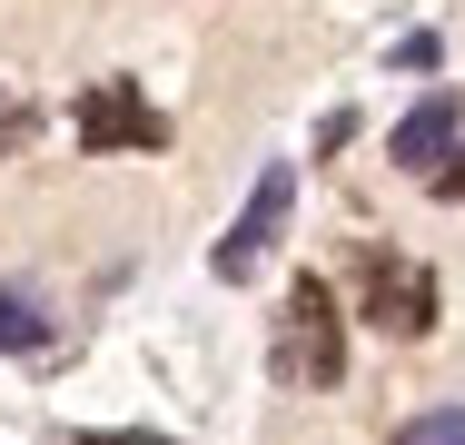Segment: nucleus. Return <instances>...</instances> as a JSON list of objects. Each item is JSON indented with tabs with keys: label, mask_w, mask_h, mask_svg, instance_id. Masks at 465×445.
<instances>
[{
	"label": "nucleus",
	"mask_w": 465,
	"mask_h": 445,
	"mask_svg": "<svg viewBox=\"0 0 465 445\" xmlns=\"http://www.w3.org/2000/svg\"><path fill=\"white\" fill-rule=\"evenodd\" d=\"M287 198H297V169H287V159H268V169H258V188H248V208L228 218V238L208 248V267H218V277H258V267H268V248H278V228H287Z\"/></svg>",
	"instance_id": "2"
},
{
	"label": "nucleus",
	"mask_w": 465,
	"mask_h": 445,
	"mask_svg": "<svg viewBox=\"0 0 465 445\" xmlns=\"http://www.w3.org/2000/svg\"><path fill=\"white\" fill-rule=\"evenodd\" d=\"M159 139H169V119L129 80H99L90 99H80V149H159Z\"/></svg>",
	"instance_id": "3"
},
{
	"label": "nucleus",
	"mask_w": 465,
	"mask_h": 445,
	"mask_svg": "<svg viewBox=\"0 0 465 445\" xmlns=\"http://www.w3.org/2000/svg\"><path fill=\"white\" fill-rule=\"evenodd\" d=\"M367 307H376V327L426 337V327H436V277H426V267H406V258H376V248H367Z\"/></svg>",
	"instance_id": "4"
},
{
	"label": "nucleus",
	"mask_w": 465,
	"mask_h": 445,
	"mask_svg": "<svg viewBox=\"0 0 465 445\" xmlns=\"http://www.w3.org/2000/svg\"><path fill=\"white\" fill-rule=\"evenodd\" d=\"M446 149H456V99L436 89V99H416V109L396 119V159H406V169H426V178H436V159H446Z\"/></svg>",
	"instance_id": "5"
},
{
	"label": "nucleus",
	"mask_w": 465,
	"mask_h": 445,
	"mask_svg": "<svg viewBox=\"0 0 465 445\" xmlns=\"http://www.w3.org/2000/svg\"><path fill=\"white\" fill-rule=\"evenodd\" d=\"M436 188H446V198H465V159H456V169H436Z\"/></svg>",
	"instance_id": "8"
},
{
	"label": "nucleus",
	"mask_w": 465,
	"mask_h": 445,
	"mask_svg": "<svg viewBox=\"0 0 465 445\" xmlns=\"http://www.w3.org/2000/svg\"><path fill=\"white\" fill-rule=\"evenodd\" d=\"M278 376H307V386L347 376V327H337V297L317 277H297L287 307H278Z\"/></svg>",
	"instance_id": "1"
},
{
	"label": "nucleus",
	"mask_w": 465,
	"mask_h": 445,
	"mask_svg": "<svg viewBox=\"0 0 465 445\" xmlns=\"http://www.w3.org/2000/svg\"><path fill=\"white\" fill-rule=\"evenodd\" d=\"M396 445H465V406H436V416H406Z\"/></svg>",
	"instance_id": "7"
},
{
	"label": "nucleus",
	"mask_w": 465,
	"mask_h": 445,
	"mask_svg": "<svg viewBox=\"0 0 465 445\" xmlns=\"http://www.w3.org/2000/svg\"><path fill=\"white\" fill-rule=\"evenodd\" d=\"M50 337V317H40V297H20V287H0V356L10 347H40Z\"/></svg>",
	"instance_id": "6"
}]
</instances>
